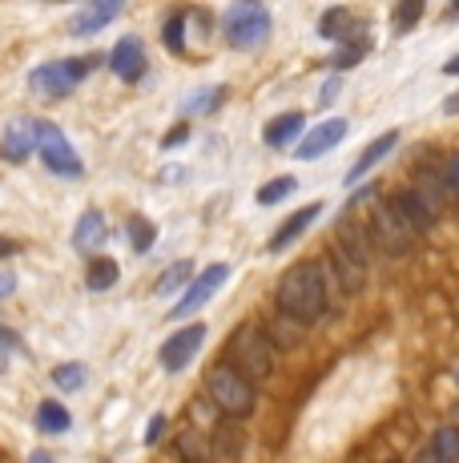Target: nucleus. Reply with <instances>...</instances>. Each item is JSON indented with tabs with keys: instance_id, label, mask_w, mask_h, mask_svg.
I'll use <instances>...</instances> for the list:
<instances>
[{
	"instance_id": "obj_30",
	"label": "nucleus",
	"mask_w": 459,
	"mask_h": 463,
	"mask_svg": "<svg viewBox=\"0 0 459 463\" xmlns=\"http://www.w3.org/2000/svg\"><path fill=\"white\" fill-rule=\"evenodd\" d=\"M182 24H185V13H173L170 21H165V29H162V41H165V49H170V52H185Z\"/></svg>"
},
{
	"instance_id": "obj_40",
	"label": "nucleus",
	"mask_w": 459,
	"mask_h": 463,
	"mask_svg": "<svg viewBox=\"0 0 459 463\" xmlns=\"http://www.w3.org/2000/svg\"><path fill=\"white\" fill-rule=\"evenodd\" d=\"M444 113H459V93H455V97H447V101H444Z\"/></svg>"
},
{
	"instance_id": "obj_16",
	"label": "nucleus",
	"mask_w": 459,
	"mask_h": 463,
	"mask_svg": "<svg viewBox=\"0 0 459 463\" xmlns=\"http://www.w3.org/2000/svg\"><path fill=\"white\" fill-rule=\"evenodd\" d=\"M319 213H323V206H319V202H311V206L295 210V213H290V218H286V222H282V226L275 230V238H270V246H267V250H270V254L286 250V246H290V242H295V238H298V234H303V230H306V226H311V222H314V218H319Z\"/></svg>"
},
{
	"instance_id": "obj_43",
	"label": "nucleus",
	"mask_w": 459,
	"mask_h": 463,
	"mask_svg": "<svg viewBox=\"0 0 459 463\" xmlns=\"http://www.w3.org/2000/svg\"><path fill=\"white\" fill-rule=\"evenodd\" d=\"M29 463H52V459H49V456H45V451H37V456H33V459H29Z\"/></svg>"
},
{
	"instance_id": "obj_9",
	"label": "nucleus",
	"mask_w": 459,
	"mask_h": 463,
	"mask_svg": "<svg viewBox=\"0 0 459 463\" xmlns=\"http://www.w3.org/2000/svg\"><path fill=\"white\" fill-rule=\"evenodd\" d=\"M201 343H206V323H190L182 331H173L162 343V371H170V375L185 371L193 363V354L201 351Z\"/></svg>"
},
{
	"instance_id": "obj_14",
	"label": "nucleus",
	"mask_w": 459,
	"mask_h": 463,
	"mask_svg": "<svg viewBox=\"0 0 459 463\" xmlns=\"http://www.w3.org/2000/svg\"><path fill=\"white\" fill-rule=\"evenodd\" d=\"M105 238H109V226H105V213L101 210H85L73 226V250L81 254H101Z\"/></svg>"
},
{
	"instance_id": "obj_42",
	"label": "nucleus",
	"mask_w": 459,
	"mask_h": 463,
	"mask_svg": "<svg viewBox=\"0 0 459 463\" xmlns=\"http://www.w3.org/2000/svg\"><path fill=\"white\" fill-rule=\"evenodd\" d=\"M415 463H439V459H436V456H431V451H423V456H419V459H415Z\"/></svg>"
},
{
	"instance_id": "obj_39",
	"label": "nucleus",
	"mask_w": 459,
	"mask_h": 463,
	"mask_svg": "<svg viewBox=\"0 0 459 463\" xmlns=\"http://www.w3.org/2000/svg\"><path fill=\"white\" fill-rule=\"evenodd\" d=\"M444 73H447V77H459V52H455V57L444 65Z\"/></svg>"
},
{
	"instance_id": "obj_18",
	"label": "nucleus",
	"mask_w": 459,
	"mask_h": 463,
	"mask_svg": "<svg viewBox=\"0 0 459 463\" xmlns=\"http://www.w3.org/2000/svg\"><path fill=\"white\" fill-rule=\"evenodd\" d=\"M0 154L8 162H24L33 154V121H8L0 133Z\"/></svg>"
},
{
	"instance_id": "obj_10",
	"label": "nucleus",
	"mask_w": 459,
	"mask_h": 463,
	"mask_svg": "<svg viewBox=\"0 0 459 463\" xmlns=\"http://www.w3.org/2000/svg\"><path fill=\"white\" fill-rule=\"evenodd\" d=\"M347 121L342 118H331V121H323V126H314V129H306V137L298 141V149L295 154L303 157V162H314V157H323V154H331L334 146H339L342 137H347Z\"/></svg>"
},
{
	"instance_id": "obj_13",
	"label": "nucleus",
	"mask_w": 459,
	"mask_h": 463,
	"mask_svg": "<svg viewBox=\"0 0 459 463\" xmlns=\"http://www.w3.org/2000/svg\"><path fill=\"white\" fill-rule=\"evenodd\" d=\"M395 210H399V218L407 222L411 234H427L431 222H436V206H431L419 190H399L395 194Z\"/></svg>"
},
{
	"instance_id": "obj_21",
	"label": "nucleus",
	"mask_w": 459,
	"mask_h": 463,
	"mask_svg": "<svg viewBox=\"0 0 459 463\" xmlns=\"http://www.w3.org/2000/svg\"><path fill=\"white\" fill-rule=\"evenodd\" d=\"M339 250L351 258V262L359 266V270H367V258H370V242H367V230L351 226V222H342L339 226Z\"/></svg>"
},
{
	"instance_id": "obj_5",
	"label": "nucleus",
	"mask_w": 459,
	"mask_h": 463,
	"mask_svg": "<svg viewBox=\"0 0 459 463\" xmlns=\"http://www.w3.org/2000/svg\"><path fill=\"white\" fill-rule=\"evenodd\" d=\"M33 149L41 154V162H45L49 174H61V177H81L85 174L77 149L69 146V137L52 126V121H33Z\"/></svg>"
},
{
	"instance_id": "obj_35",
	"label": "nucleus",
	"mask_w": 459,
	"mask_h": 463,
	"mask_svg": "<svg viewBox=\"0 0 459 463\" xmlns=\"http://www.w3.org/2000/svg\"><path fill=\"white\" fill-rule=\"evenodd\" d=\"M13 290H16V274L0 266V298H8V295H13Z\"/></svg>"
},
{
	"instance_id": "obj_4",
	"label": "nucleus",
	"mask_w": 459,
	"mask_h": 463,
	"mask_svg": "<svg viewBox=\"0 0 459 463\" xmlns=\"http://www.w3.org/2000/svg\"><path fill=\"white\" fill-rule=\"evenodd\" d=\"M270 33V13L254 0H242V5H230L222 16V37L230 49H254L262 44Z\"/></svg>"
},
{
	"instance_id": "obj_12",
	"label": "nucleus",
	"mask_w": 459,
	"mask_h": 463,
	"mask_svg": "<svg viewBox=\"0 0 459 463\" xmlns=\"http://www.w3.org/2000/svg\"><path fill=\"white\" fill-rule=\"evenodd\" d=\"M109 69L121 77V81H141V77H145V49H141V41L121 37L109 52Z\"/></svg>"
},
{
	"instance_id": "obj_29",
	"label": "nucleus",
	"mask_w": 459,
	"mask_h": 463,
	"mask_svg": "<svg viewBox=\"0 0 459 463\" xmlns=\"http://www.w3.org/2000/svg\"><path fill=\"white\" fill-rule=\"evenodd\" d=\"M222 97H226V89H222V85L198 89V93H190V101H185L182 109H185V113H214L218 105H222Z\"/></svg>"
},
{
	"instance_id": "obj_17",
	"label": "nucleus",
	"mask_w": 459,
	"mask_h": 463,
	"mask_svg": "<svg viewBox=\"0 0 459 463\" xmlns=\"http://www.w3.org/2000/svg\"><path fill=\"white\" fill-rule=\"evenodd\" d=\"M323 258H326V266H331V274H334V282H339V290H342V295H355V290H363L367 270H359V266L351 262V258L342 254L339 246H331V250H326Z\"/></svg>"
},
{
	"instance_id": "obj_11",
	"label": "nucleus",
	"mask_w": 459,
	"mask_h": 463,
	"mask_svg": "<svg viewBox=\"0 0 459 463\" xmlns=\"http://www.w3.org/2000/svg\"><path fill=\"white\" fill-rule=\"evenodd\" d=\"M121 16V0H93V5L77 8L73 16H69V33L73 37H93V33H101L109 21H117Z\"/></svg>"
},
{
	"instance_id": "obj_1",
	"label": "nucleus",
	"mask_w": 459,
	"mask_h": 463,
	"mask_svg": "<svg viewBox=\"0 0 459 463\" xmlns=\"http://www.w3.org/2000/svg\"><path fill=\"white\" fill-rule=\"evenodd\" d=\"M278 315L295 318V323H319L326 315V307H331V298H326V287H323V270H319V258H311V262H295L286 274L278 279Z\"/></svg>"
},
{
	"instance_id": "obj_36",
	"label": "nucleus",
	"mask_w": 459,
	"mask_h": 463,
	"mask_svg": "<svg viewBox=\"0 0 459 463\" xmlns=\"http://www.w3.org/2000/svg\"><path fill=\"white\" fill-rule=\"evenodd\" d=\"M185 137H190V129H185V126H182L178 133H170V137H165V141H162V149H173V146H182V141H185Z\"/></svg>"
},
{
	"instance_id": "obj_15",
	"label": "nucleus",
	"mask_w": 459,
	"mask_h": 463,
	"mask_svg": "<svg viewBox=\"0 0 459 463\" xmlns=\"http://www.w3.org/2000/svg\"><path fill=\"white\" fill-rule=\"evenodd\" d=\"M399 146V129H391V133H383V137H375L370 141V146L363 149V154H359V162L347 169V185H355L359 177H367L370 169H375L379 162H383V157H391V149Z\"/></svg>"
},
{
	"instance_id": "obj_25",
	"label": "nucleus",
	"mask_w": 459,
	"mask_h": 463,
	"mask_svg": "<svg viewBox=\"0 0 459 463\" xmlns=\"http://www.w3.org/2000/svg\"><path fill=\"white\" fill-rule=\"evenodd\" d=\"M85 383H89L85 363H61V367H52V387L57 391H81Z\"/></svg>"
},
{
	"instance_id": "obj_24",
	"label": "nucleus",
	"mask_w": 459,
	"mask_h": 463,
	"mask_svg": "<svg viewBox=\"0 0 459 463\" xmlns=\"http://www.w3.org/2000/svg\"><path fill=\"white\" fill-rule=\"evenodd\" d=\"M193 282V262H173L170 270L162 274V279H157V295H178V290H185Z\"/></svg>"
},
{
	"instance_id": "obj_31",
	"label": "nucleus",
	"mask_w": 459,
	"mask_h": 463,
	"mask_svg": "<svg viewBox=\"0 0 459 463\" xmlns=\"http://www.w3.org/2000/svg\"><path fill=\"white\" fill-rule=\"evenodd\" d=\"M363 57H367V41H359V44H342V49L334 52V61H331V65L342 73V69L359 65V61H363Z\"/></svg>"
},
{
	"instance_id": "obj_41",
	"label": "nucleus",
	"mask_w": 459,
	"mask_h": 463,
	"mask_svg": "<svg viewBox=\"0 0 459 463\" xmlns=\"http://www.w3.org/2000/svg\"><path fill=\"white\" fill-rule=\"evenodd\" d=\"M444 16H447V21H459V5H447V13H444Z\"/></svg>"
},
{
	"instance_id": "obj_44",
	"label": "nucleus",
	"mask_w": 459,
	"mask_h": 463,
	"mask_svg": "<svg viewBox=\"0 0 459 463\" xmlns=\"http://www.w3.org/2000/svg\"><path fill=\"white\" fill-rule=\"evenodd\" d=\"M455 383H459V371H455Z\"/></svg>"
},
{
	"instance_id": "obj_7",
	"label": "nucleus",
	"mask_w": 459,
	"mask_h": 463,
	"mask_svg": "<svg viewBox=\"0 0 459 463\" xmlns=\"http://www.w3.org/2000/svg\"><path fill=\"white\" fill-rule=\"evenodd\" d=\"M89 69H93V61H85V57H77V61H49V65H37L29 73V89L37 97H45V101H61V97L81 81Z\"/></svg>"
},
{
	"instance_id": "obj_6",
	"label": "nucleus",
	"mask_w": 459,
	"mask_h": 463,
	"mask_svg": "<svg viewBox=\"0 0 459 463\" xmlns=\"http://www.w3.org/2000/svg\"><path fill=\"white\" fill-rule=\"evenodd\" d=\"M367 230H370V238L379 242V250H387V254H407L411 242H415V234L407 230V222L399 218L395 202H387V198H375V202H370Z\"/></svg>"
},
{
	"instance_id": "obj_37",
	"label": "nucleus",
	"mask_w": 459,
	"mask_h": 463,
	"mask_svg": "<svg viewBox=\"0 0 459 463\" xmlns=\"http://www.w3.org/2000/svg\"><path fill=\"white\" fill-rule=\"evenodd\" d=\"M13 346H16V335L0 326V354H5V351H13Z\"/></svg>"
},
{
	"instance_id": "obj_28",
	"label": "nucleus",
	"mask_w": 459,
	"mask_h": 463,
	"mask_svg": "<svg viewBox=\"0 0 459 463\" xmlns=\"http://www.w3.org/2000/svg\"><path fill=\"white\" fill-rule=\"evenodd\" d=\"M126 238H129V246H134L137 254H145L149 246H154V238H157V226L149 218H141V213H134V218H129Z\"/></svg>"
},
{
	"instance_id": "obj_23",
	"label": "nucleus",
	"mask_w": 459,
	"mask_h": 463,
	"mask_svg": "<svg viewBox=\"0 0 459 463\" xmlns=\"http://www.w3.org/2000/svg\"><path fill=\"white\" fill-rule=\"evenodd\" d=\"M73 427V415L65 411L61 403H52V399H45V403H37V431L45 435H61Z\"/></svg>"
},
{
	"instance_id": "obj_2",
	"label": "nucleus",
	"mask_w": 459,
	"mask_h": 463,
	"mask_svg": "<svg viewBox=\"0 0 459 463\" xmlns=\"http://www.w3.org/2000/svg\"><path fill=\"white\" fill-rule=\"evenodd\" d=\"M226 354H230V367L238 371V375H246L250 383L267 379L270 371H275V338L262 331L258 323H242L234 335H230L226 343Z\"/></svg>"
},
{
	"instance_id": "obj_20",
	"label": "nucleus",
	"mask_w": 459,
	"mask_h": 463,
	"mask_svg": "<svg viewBox=\"0 0 459 463\" xmlns=\"http://www.w3.org/2000/svg\"><path fill=\"white\" fill-rule=\"evenodd\" d=\"M355 16H351V8H331V13H323L319 21V37L323 41H347V44H359L355 37Z\"/></svg>"
},
{
	"instance_id": "obj_26",
	"label": "nucleus",
	"mask_w": 459,
	"mask_h": 463,
	"mask_svg": "<svg viewBox=\"0 0 459 463\" xmlns=\"http://www.w3.org/2000/svg\"><path fill=\"white\" fill-rule=\"evenodd\" d=\"M431 456L439 463H459V427H439L431 439Z\"/></svg>"
},
{
	"instance_id": "obj_22",
	"label": "nucleus",
	"mask_w": 459,
	"mask_h": 463,
	"mask_svg": "<svg viewBox=\"0 0 459 463\" xmlns=\"http://www.w3.org/2000/svg\"><path fill=\"white\" fill-rule=\"evenodd\" d=\"M117 279H121V270H117V262L113 258H89V270H85V287L89 290H109V287H117Z\"/></svg>"
},
{
	"instance_id": "obj_27",
	"label": "nucleus",
	"mask_w": 459,
	"mask_h": 463,
	"mask_svg": "<svg viewBox=\"0 0 459 463\" xmlns=\"http://www.w3.org/2000/svg\"><path fill=\"white\" fill-rule=\"evenodd\" d=\"M286 194H298V177L295 174H282V177H275V182H267L258 190V206H278Z\"/></svg>"
},
{
	"instance_id": "obj_34",
	"label": "nucleus",
	"mask_w": 459,
	"mask_h": 463,
	"mask_svg": "<svg viewBox=\"0 0 459 463\" xmlns=\"http://www.w3.org/2000/svg\"><path fill=\"white\" fill-rule=\"evenodd\" d=\"M447 194H455V198H459V154L452 157V162H447Z\"/></svg>"
},
{
	"instance_id": "obj_8",
	"label": "nucleus",
	"mask_w": 459,
	"mask_h": 463,
	"mask_svg": "<svg viewBox=\"0 0 459 463\" xmlns=\"http://www.w3.org/2000/svg\"><path fill=\"white\" fill-rule=\"evenodd\" d=\"M226 279H230V266L226 262H214V266H206V270H198V279L185 287V295L182 302L173 307V318H185V315H198L201 307H206L210 298L218 295V290L226 287Z\"/></svg>"
},
{
	"instance_id": "obj_3",
	"label": "nucleus",
	"mask_w": 459,
	"mask_h": 463,
	"mask_svg": "<svg viewBox=\"0 0 459 463\" xmlns=\"http://www.w3.org/2000/svg\"><path fill=\"white\" fill-rule=\"evenodd\" d=\"M206 395L214 399V407L222 415H230V420H246L254 411V399H258L254 395V383L246 375H238L226 359L206 371Z\"/></svg>"
},
{
	"instance_id": "obj_32",
	"label": "nucleus",
	"mask_w": 459,
	"mask_h": 463,
	"mask_svg": "<svg viewBox=\"0 0 459 463\" xmlns=\"http://www.w3.org/2000/svg\"><path fill=\"white\" fill-rule=\"evenodd\" d=\"M423 16V0H407V5H399V13H395V33H411V24Z\"/></svg>"
},
{
	"instance_id": "obj_38",
	"label": "nucleus",
	"mask_w": 459,
	"mask_h": 463,
	"mask_svg": "<svg viewBox=\"0 0 459 463\" xmlns=\"http://www.w3.org/2000/svg\"><path fill=\"white\" fill-rule=\"evenodd\" d=\"M16 250H21V246H16V242H13V238H5V234H0V258L16 254Z\"/></svg>"
},
{
	"instance_id": "obj_19",
	"label": "nucleus",
	"mask_w": 459,
	"mask_h": 463,
	"mask_svg": "<svg viewBox=\"0 0 459 463\" xmlns=\"http://www.w3.org/2000/svg\"><path fill=\"white\" fill-rule=\"evenodd\" d=\"M303 129H306V118L295 109V113H278V118L267 126V133H262V137H267L270 149H282V146H290L295 137H303Z\"/></svg>"
},
{
	"instance_id": "obj_33",
	"label": "nucleus",
	"mask_w": 459,
	"mask_h": 463,
	"mask_svg": "<svg viewBox=\"0 0 459 463\" xmlns=\"http://www.w3.org/2000/svg\"><path fill=\"white\" fill-rule=\"evenodd\" d=\"M165 427H170V415H165V411L149 415V427H145V443H149V448H154V443L165 435Z\"/></svg>"
}]
</instances>
